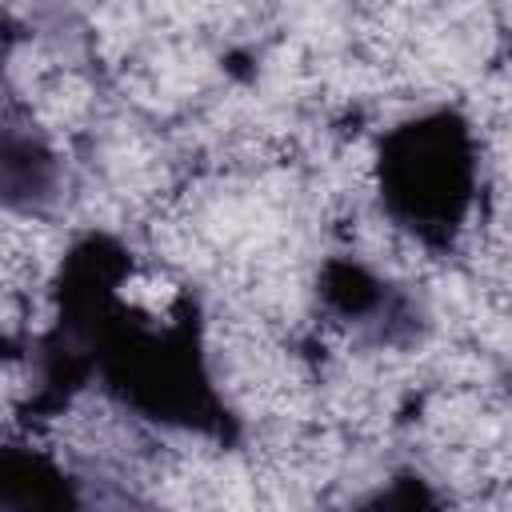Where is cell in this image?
Wrapping results in <instances>:
<instances>
[{"mask_svg": "<svg viewBox=\"0 0 512 512\" xmlns=\"http://www.w3.org/2000/svg\"><path fill=\"white\" fill-rule=\"evenodd\" d=\"M468 176H472L468 140L448 116L412 124L404 136L392 140L384 160V184L392 208L420 228L432 224L448 228V220L460 216L468 200Z\"/></svg>", "mask_w": 512, "mask_h": 512, "instance_id": "1", "label": "cell"}]
</instances>
